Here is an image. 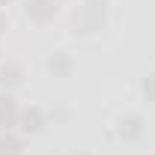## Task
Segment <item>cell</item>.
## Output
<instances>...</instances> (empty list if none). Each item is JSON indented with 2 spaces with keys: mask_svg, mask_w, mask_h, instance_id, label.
<instances>
[{
  "mask_svg": "<svg viewBox=\"0 0 155 155\" xmlns=\"http://www.w3.org/2000/svg\"><path fill=\"white\" fill-rule=\"evenodd\" d=\"M146 96L155 98V75H152V81H146Z\"/></svg>",
  "mask_w": 155,
  "mask_h": 155,
  "instance_id": "obj_7",
  "label": "cell"
},
{
  "mask_svg": "<svg viewBox=\"0 0 155 155\" xmlns=\"http://www.w3.org/2000/svg\"><path fill=\"white\" fill-rule=\"evenodd\" d=\"M24 122H27L24 128H33V131H36V128H39V122H42V114H39V110H33V114H27V116H24Z\"/></svg>",
  "mask_w": 155,
  "mask_h": 155,
  "instance_id": "obj_6",
  "label": "cell"
},
{
  "mask_svg": "<svg viewBox=\"0 0 155 155\" xmlns=\"http://www.w3.org/2000/svg\"><path fill=\"white\" fill-rule=\"evenodd\" d=\"M66 69H69V57H63V54H60L57 60H51V72H60V75H63Z\"/></svg>",
  "mask_w": 155,
  "mask_h": 155,
  "instance_id": "obj_5",
  "label": "cell"
},
{
  "mask_svg": "<svg viewBox=\"0 0 155 155\" xmlns=\"http://www.w3.org/2000/svg\"><path fill=\"white\" fill-rule=\"evenodd\" d=\"M54 0H33V6H30V15L33 18H39V21H45L51 12H54V6H51Z\"/></svg>",
  "mask_w": 155,
  "mask_h": 155,
  "instance_id": "obj_1",
  "label": "cell"
},
{
  "mask_svg": "<svg viewBox=\"0 0 155 155\" xmlns=\"http://www.w3.org/2000/svg\"><path fill=\"white\" fill-rule=\"evenodd\" d=\"M140 131L143 128H140V119L137 116H131L128 122H122V137H140Z\"/></svg>",
  "mask_w": 155,
  "mask_h": 155,
  "instance_id": "obj_2",
  "label": "cell"
},
{
  "mask_svg": "<svg viewBox=\"0 0 155 155\" xmlns=\"http://www.w3.org/2000/svg\"><path fill=\"white\" fill-rule=\"evenodd\" d=\"M18 69L15 66H9V69H0V84H18Z\"/></svg>",
  "mask_w": 155,
  "mask_h": 155,
  "instance_id": "obj_4",
  "label": "cell"
},
{
  "mask_svg": "<svg viewBox=\"0 0 155 155\" xmlns=\"http://www.w3.org/2000/svg\"><path fill=\"white\" fill-rule=\"evenodd\" d=\"M18 149H21L18 140H9V137L0 140V155H18Z\"/></svg>",
  "mask_w": 155,
  "mask_h": 155,
  "instance_id": "obj_3",
  "label": "cell"
}]
</instances>
